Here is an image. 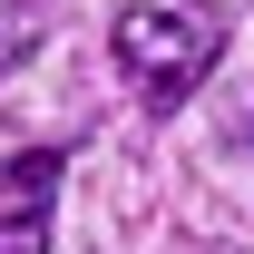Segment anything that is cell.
I'll return each mask as SVG.
<instances>
[{
  "mask_svg": "<svg viewBox=\"0 0 254 254\" xmlns=\"http://www.w3.org/2000/svg\"><path fill=\"white\" fill-rule=\"evenodd\" d=\"M108 39H118V68L157 98V108L195 98V78L225 59V20L215 10H118Z\"/></svg>",
  "mask_w": 254,
  "mask_h": 254,
  "instance_id": "1",
  "label": "cell"
},
{
  "mask_svg": "<svg viewBox=\"0 0 254 254\" xmlns=\"http://www.w3.org/2000/svg\"><path fill=\"white\" fill-rule=\"evenodd\" d=\"M59 147H20L0 157V254H49V215H59Z\"/></svg>",
  "mask_w": 254,
  "mask_h": 254,
  "instance_id": "2",
  "label": "cell"
},
{
  "mask_svg": "<svg viewBox=\"0 0 254 254\" xmlns=\"http://www.w3.org/2000/svg\"><path fill=\"white\" fill-rule=\"evenodd\" d=\"M235 137H254V98H245V118H235Z\"/></svg>",
  "mask_w": 254,
  "mask_h": 254,
  "instance_id": "4",
  "label": "cell"
},
{
  "mask_svg": "<svg viewBox=\"0 0 254 254\" xmlns=\"http://www.w3.org/2000/svg\"><path fill=\"white\" fill-rule=\"evenodd\" d=\"M30 49H39V20H30V10H0V78L30 59Z\"/></svg>",
  "mask_w": 254,
  "mask_h": 254,
  "instance_id": "3",
  "label": "cell"
}]
</instances>
